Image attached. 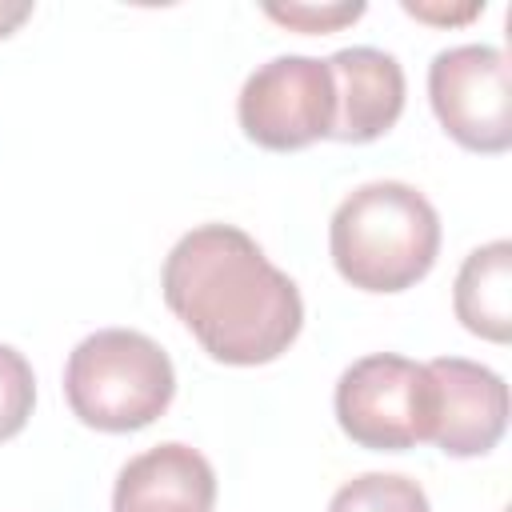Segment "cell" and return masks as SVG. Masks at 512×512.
<instances>
[{"label": "cell", "instance_id": "cell-1", "mask_svg": "<svg viewBox=\"0 0 512 512\" xmlns=\"http://www.w3.org/2000/svg\"><path fill=\"white\" fill-rule=\"evenodd\" d=\"M160 292L196 344L232 368L272 364L304 324L296 280L236 224L184 232L164 256Z\"/></svg>", "mask_w": 512, "mask_h": 512}, {"label": "cell", "instance_id": "cell-2", "mask_svg": "<svg viewBox=\"0 0 512 512\" xmlns=\"http://www.w3.org/2000/svg\"><path fill=\"white\" fill-rule=\"evenodd\" d=\"M336 272L360 292H404L440 256V216L404 180H372L348 192L328 224Z\"/></svg>", "mask_w": 512, "mask_h": 512}, {"label": "cell", "instance_id": "cell-3", "mask_svg": "<svg viewBox=\"0 0 512 512\" xmlns=\"http://www.w3.org/2000/svg\"><path fill=\"white\" fill-rule=\"evenodd\" d=\"M64 396L80 424L96 432H136L172 404L176 368L152 336L100 328L68 352Z\"/></svg>", "mask_w": 512, "mask_h": 512}, {"label": "cell", "instance_id": "cell-4", "mask_svg": "<svg viewBox=\"0 0 512 512\" xmlns=\"http://www.w3.org/2000/svg\"><path fill=\"white\" fill-rule=\"evenodd\" d=\"M336 424L340 432L372 452H404L432 440L436 388L428 364L396 352H372L348 364L336 380Z\"/></svg>", "mask_w": 512, "mask_h": 512}, {"label": "cell", "instance_id": "cell-5", "mask_svg": "<svg viewBox=\"0 0 512 512\" xmlns=\"http://www.w3.org/2000/svg\"><path fill=\"white\" fill-rule=\"evenodd\" d=\"M428 100L440 128L468 152L512 148V68L492 44H456L428 64Z\"/></svg>", "mask_w": 512, "mask_h": 512}, {"label": "cell", "instance_id": "cell-6", "mask_svg": "<svg viewBox=\"0 0 512 512\" xmlns=\"http://www.w3.org/2000/svg\"><path fill=\"white\" fill-rule=\"evenodd\" d=\"M336 116L332 72L316 56H276L260 64L236 100V120L244 136L268 152H296L328 140Z\"/></svg>", "mask_w": 512, "mask_h": 512}, {"label": "cell", "instance_id": "cell-7", "mask_svg": "<svg viewBox=\"0 0 512 512\" xmlns=\"http://www.w3.org/2000/svg\"><path fill=\"white\" fill-rule=\"evenodd\" d=\"M436 388L432 444L444 456L468 460L500 444L508 428V384L488 364L464 356H440L428 364Z\"/></svg>", "mask_w": 512, "mask_h": 512}, {"label": "cell", "instance_id": "cell-8", "mask_svg": "<svg viewBox=\"0 0 512 512\" xmlns=\"http://www.w3.org/2000/svg\"><path fill=\"white\" fill-rule=\"evenodd\" d=\"M336 116L328 140L340 144H372L380 140L404 112V68L392 52L356 44L340 48L328 60Z\"/></svg>", "mask_w": 512, "mask_h": 512}, {"label": "cell", "instance_id": "cell-9", "mask_svg": "<svg viewBox=\"0 0 512 512\" xmlns=\"http://www.w3.org/2000/svg\"><path fill=\"white\" fill-rule=\"evenodd\" d=\"M216 472L192 444L168 440L132 456L112 488V512H212Z\"/></svg>", "mask_w": 512, "mask_h": 512}, {"label": "cell", "instance_id": "cell-10", "mask_svg": "<svg viewBox=\"0 0 512 512\" xmlns=\"http://www.w3.org/2000/svg\"><path fill=\"white\" fill-rule=\"evenodd\" d=\"M456 320L492 344H508L512 336V244L492 240L464 256L452 284Z\"/></svg>", "mask_w": 512, "mask_h": 512}, {"label": "cell", "instance_id": "cell-11", "mask_svg": "<svg viewBox=\"0 0 512 512\" xmlns=\"http://www.w3.org/2000/svg\"><path fill=\"white\" fill-rule=\"evenodd\" d=\"M328 512H432L428 492L400 472H364L336 488Z\"/></svg>", "mask_w": 512, "mask_h": 512}, {"label": "cell", "instance_id": "cell-12", "mask_svg": "<svg viewBox=\"0 0 512 512\" xmlns=\"http://www.w3.org/2000/svg\"><path fill=\"white\" fill-rule=\"evenodd\" d=\"M32 404H36L32 364L12 344H0V440H12L16 432H24Z\"/></svg>", "mask_w": 512, "mask_h": 512}, {"label": "cell", "instance_id": "cell-13", "mask_svg": "<svg viewBox=\"0 0 512 512\" xmlns=\"http://www.w3.org/2000/svg\"><path fill=\"white\" fill-rule=\"evenodd\" d=\"M264 16H272L284 28L296 32H336L364 16V4H264Z\"/></svg>", "mask_w": 512, "mask_h": 512}, {"label": "cell", "instance_id": "cell-14", "mask_svg": "<svg viewBox=\"0 0 512 512\" xmlns=\"http://www.w3.org/2000/svg\"><path fill=\"white\" fill-rule=\"evenodd\" d=\"M404 12H412V16H420V20H448V24H456V20H468V16H476V12H484V4H468V8H460V12H444V8H424V4H412V0H404Z\"/></svg>", "mask_w": 512, "mask_h": 512}, {"label": "cell", "instance_id": "cell-15", "mask_svg": "<svg viewBox=\"0 0 512 512\" xmlns=\"http://www.w3.org/2000/svg\"><path fill=\"white\" fill-rule=\"evenodd\" d=\"M32 16V4H0V36H12L16 24Z\"/></svg>", "mask_w": 512, "mask_h": 512}]
</instances>
